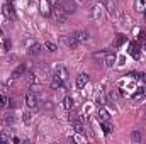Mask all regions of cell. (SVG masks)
Wrapping results in <instances>:
<instances>
[{"label":"cell","instance_id":"1","mask_svg":"<svg viewBox=\"0 0 146 144\" xmlns=\"http://www.w3.org/2000/svg\"><path fill=\"white\" fill-rule=\"evenodd\" d=\"M51 14L54 15L56 22H60V24H65V22H66V19H68V14L65 12V9H63L61 5H56V7L53 9V12H51Z\"/></svg>","mask_w":146,"mask_h":144},{"label":"cell","instance_id":"2","mask_svg":"<svg viewBox=\"0 0 146 144\" xmlns=\"http://www.w3.org/2000/svg\"><path fill=\"white\" fill-rule=\"evenodd\" d=\"M2 12H3V17H5V19H9V20H14V19H15V9L12 7V2H10V0H9L7 3H3Z\"/></svg>","mask_w":146,"mask_h":144},{"label":"cell","instance_id":"3","mask_svg":"<svg viewBox=\"0 0 146 144\" xmlns=\"http://www.w3.org/2000/svg\"><path fill=\"white\" fill-rule=\"evenodd\" d=\"M39 12H41L42 17H49L51 12H53L51 2H49V0H41V2H39Z\"/></svg>","mask_w":146,"mask_h":144},{"label":"cell","instance_id":"4","mask_svg":"<svg viewBox=\"0 0 146 144\" xmlns=\"http://www.w3.org/2000/svg\"><path fill=\"white\" fill-rule=\"evenodd\" d=\"M53 78H56V80H60L61 83H65V81L68 80V70H66L65 66H61V65H60V66H56Z\"/></svg>","mask_w":146,"mask_h":144},{"label":"cell","instance_id":"5","mask_svg":"<svg viewBox=\"0 0 146 144\" xmlns=\"http://www.w3.org/2000/svg\"><path fill=\"white\" fill-rule=\"evenodd\" d=\"M90 15H92L94 20H102L104 19V5H100V3L94 5L92 10H90Z\"/></svg>","mask_w":146,"mask_h":144},{"label":"cell","instance_id":"6","mask_svg":"<svg viewBox=\"0 0 146 144\" xmlns=\"http://www.w3.org/2000/svg\"><path fill=\"white\" fill-rule=\"evenodd\" d=\"M26 105H27V108L36 110L39 107V97H37L36 93H27L26 95Z\"/></svg>","mask_w":146,"mask_h":144},{"label":"cell","instance_id":"7","mask_svg":"<svg viewBox=\"0 0 146 144\" xmlns=\"http://www.w3.org/2000/svg\"><path fill=\"white\" fill-rule=\"evenodd\" d=\"M90 81V76L88 75H85V73H82V75H78L76 76V81H75V85H76V88L78 90H82V88H85L87 87V83Z\"/></svg>","mask_w":146,"mask_h":144},{"label":"cell","instance_id":"8","mask_svg":"<svg viewBox=\"0 0 146 144\" xmlns=\"http://www.w3.org/2000/svg\"><path fill=\"white\" fill-rule=\"evenodd\" d=\"M61 7L65 9V12H66L68 15H72V14H75V10H76V2L66 0V2H63V3H61Z\"/></svg>","mask_w":146,"mask_h":144},{"label":"cell","instance_id":"9","mask_svg":"<svg viewBox=\"0 0 146 144\" xmlns=\"http://www.w3.org/2000/svg\"><path fill=\"white\" fill-rule=\"evenodd\" d=\"M72 36L78 41V44H83V42L88 41V32H85V31H76V32H73Z\"/></svg>","mask_w":146,"mask_h":144},{"label":"cell","instance_id":"10","mask_svg":"<svg viewBox=\"0 0 146 144\" xmlns=\"http://www.w3.org/2000/svg\"><path fill=\"white\" fill-rule=\"evenodd\" d=\"M99 120H106V122L110 120V114L106 110L104 105H99Z\"/></svg>","mask_w":146,"mask_h":144},{"label":"cell","instance_id":"11","mask_svg":"<svg viewBox=\"0 0 146 144\" xmlns=\"http://www.w3.org/2000/svg\"><path fill=\"white\" fill-rule=\"evenodd\" d=\"M114 63H115V53H107L106 58H104V65H106L107 68H112Z\"/></svg>","mask_w":146,"mask_h":144},{"label":"cell","instance_id":"12","mask_svg":"<svg viewBox=\"0 0 146 144\" xmlns=\"http://www.w3.org/2000/svg\"><path fill=\"white\" fill-rule=\"evenodd\" d=\"M104 9H106L109 14H114V12H115V9H117V0H106Z\"/></svg>","mask_w":146,"mask_h":144},{"label":"cell","instance_id":"13","mask_svg":"<svg viewBox=\"0 0 146 144\" xmlns=\"http://www.w3.org/2000/svg\"><path fill=\"white\" fill-rule=\"evenodd\" d=\"M27 53H29V56H36V54H39V53H41V46H39L37 42L31 44V46L27 48Z\"/></svg>","mask_w":146,"mask_h":144},{"label":"cell","instance_id":"14","mask_svg":"<svg viewBox=\"0 0 146 144\" xmlns=\"http://www.w3.org/2000/svg\"><path fill=\"white\" fill-rule=\"evenodd\" d=\"M134 9L138 12H145L146 10V0H134Z\"/></svg>","mask_w":146,"mask_h":144},{"label":"cell","instance_id":"15","mask_svg":"<svg viewBox=\"0 0 146 144\" xmlns=\"http://www.w3.org/2000/svg\"><path fill=\"white\" fill-rule=\"evenodd\" d=\"M129 54H131L133 58H136V59L139 58V51H138V46H136L134 42H131V44H129Z\"/></svg>","mask_w":146,"mask_h":144},{"label":"cell","instance_id":"16","mask_svg":"<svg viewBox=\"0 0 146 144\" xmlns=\"http://www.w3.org/2000/svg\"><path fill=\"white\" fill-rule=\"evenodd\" d=\"M24 71H26V66H24V65L17 66V68L14 70V73H12V78L15 80V78H19V76H22V75H24Z\"/></svg>","mask_w":146,"mask_h":144},{"label":"cell","instance_id":"17","mask_svg":"<svg viewBox=\"0 0 146 144\" xmlns=\"http://www.w3.org/2000/svg\"><path fill=\"white\" fill-rule=\"evenodd\" d=\"M73 105H75V102H73V98L68 95V97H65V100H63V107L66 108V110H72Z\"/></svg>","mask_w":146,"mask_h":144},{"label":"cell","instance_id":"18","mask_svg":"<svg viewBox=\"0 0 146 144\" xmlns=\"http://www.w3.org/2000/svg\"><path fill=\"white\" fill-rule=\"evenodd\" d=\"M100 129L104 131V134H110L112 132V126L109 122H106V120H100Z\"/></svg>","mask_w":146,"mask_h":144},{"label":"cell","instance_id":"19","mask_svg":"<svg viewBox=\"0 0 146 144\" xmlns=\"http://www.w3.org/2000/svg\"><path fill=\"white\" fill-rule=\"evenodd\" d=\"M141 139H143L141 131H133V134H131V141H133V143H141Z\"/></svg>","mask_w":146,"mask_h":144},{"label":"cell","instance_id":"20","mask_svg":"<svg viewBox=\"0 0 146 144\" xmlns=\"http://www.w3.org/2000/svg\"><path fill=\"white\" fill-rule=\"evenodd\" d=\"M72 124H73V127H75V132H76V134H82V132H83L85 127H83V124H82L80 120H75V122H72Z\"/></svg>","mask_w":146,"mask_h":144},{"label":"cell","instance_id":"21","mask_svg":"<svg viewBox=\"0 0 146 144\" xmlns=\"http://www.w3.org/2000/svg\"><path fill=\"white\" fill-rule=\"evenodd\" d=\"M44 48H46V49H48L49 53H56V51H58V46H56L54 42H49V41H48V42L44 44Z\"/></svg>","mask_w":146,"mask_h":144},{"label":"cell","instance_id":"22","mask_svg":"<svg viewBox=\"0 0 146 144\" xmlns=\"http://www.w3.org/2000/svg\"><path fill=\"white\" fill-rule=\"evenodd\" d=\"M145 95H146V88L143 87V88H138V92L133 95V98H136V100H138V98H143Z\"/></svg>","mask_w":146,"mask_h":144},{"label":"cell","instance_id":"23","mask_svg":"<svg viewBox=\"0 0 146 144\" xmlns=\"http://www.w3.org/2000/svg\"><path fill=\"white\" fill-rule=\"evenodd\" d=\"M7 102H9V98H7L3 93H0V108L5 107V105H7Z\"/></svg>","mask_w":146,"mask_h":144},{"label":"cell","instance_id":"24","mask_svg":"<svg viewBox=\"0 0 146 144\" xmlns=\"http://www.w3.org/2000/svg\"><path fill=\"white\" fill-rule=\"evenodd\" d=\"M61 85H63V83H61L60 80H56V78H53V81H51V88H54V90H56V88H60Z\"/></svg>","mask_w":146,"mask_h":144},{"label":"cell","instance_id":"25","mask_svg":"<svg viewBox=\"0 0 146 144\" xmlns=\"http://www.w3.org/2000/svg\"><path fill=\"white\" fill-rule=\"evenodd\" d=\"M9 141H10L9 134L7 132H0V143H9Z\"/></svg>","mask_w":146,"mask_h":144},{"label":"cell","instance_id":"26","mask_svg":"<svg viewBox=\"0 0 146 144\" xmlns=\"http://www.w3.org/2000/svg\"><path fill=\"white\" fill-rule=\"evenodd\" d=\"M22 120H24V124H31V114L26 112V114L22 115Z\"/></svg>","mask_w":146,"mask_h":144},{"label":"cell","instance_id":"27","mask_svg":"<svg viewBox=\"0 0 146 144\" xmlns=\"http://www.w3.org/2000/svg\"><path fill=\"white\" fill-rule=\"evenodd\" d=\"M107 97H109V102L114 105V102H115V98H117V97H115V93H114V92H109V95H107Z\"/></svg>","mask_w":146,"mask_h":144},{"label":"cell","instance_id":"28","mask_svg":"<svg viewBox=\"0 0 146 144\" xmlns=\"http://www.w3.org/2000/svg\"><path fill=\"white\" fill-rule=\"evenodd\" d=\"M107 51H100V53H94V58H106Z\"/></svg>","mask_w":146,"mask_h":144},{"label":"cell","instance_id":"29","mask_svg":"<svg viewBox=\"0 0 146 144\" xmlns=\"http://www.w3.org/2000/svg\"><path fill=\"white\" fill-rule=\"evenodd\" d=\"M3 48L9 49V48H10V41H5V42H3Z\"/></svg>","mask_w":146,"mask_h":144},{"label":"cell","instance_id":"30","mask_svg":"<svg viewBox=\"0 0 146 144\" xmlns=\"http://www.w3.org/2000/svg\"><path fill=\"white\" fill-rule=\"evenodd\" d=\"M83 2H87V0H76V3H83Z\"/></svg>","mask_w":146,"mask_h":144},{"label":"cell","instance_id":"31","mask_svg":"<svg viewBox=\"0 0 146 144\" xmlns=\"http://www.w3.org/2000/svg\"><path fill=\"white\" fill-rule=\"evenodd\" d=\"M0 36H2V29H0Z\"/></svg>","mask_w":146,"mask_h":144},{"label":"cell","instance_id":"32","mask_svg":"<svg viewBox=\"0 0 146 144\" xmlns=\"http://www.w3.org/2000/svg\"><path fill=\"white\" fill-rule=\"evenodd\" d=\"M145 49H146V44H145Z\"/></svg>","mask_w":146,"mask_h":144},{"label":"cell","instance_id":"33","mask_svg":"<svg viewBox=\"0 0 146 144\" xmlns=\"http://www.w3.org/2000/svg\"><path fill=\"white\" fill-rule=\"evenodd\" d=\"M53 2H54V0H53Z\"/></svg>","mask_w":146,"mask_h":144}]
</instances>
